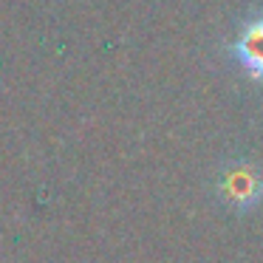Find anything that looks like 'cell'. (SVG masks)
I'll return each instance as SVG.
<instances>
[{"label":"cell","instance_id":"6da1fadb","mask_svg":"<svg viewBox=\"0 0 263 263\" xmlns=\"http://www.w3.org/2000/svg\"><path fill=\"white\" fill-rule=\"evenodd\" d=\"M218 193L223 204L235 210H252L263 198V176L252 164H238L223 173V178L218 181Z\"/></svg>","mask_w":263,"mask_h":263},{"label":"cell","instance_id":"7a4b0ae2","mask_svg":"<svg viewBox=\"0 0 263 263\" xmlns=\"http://www.w3.org/2000/svg\"><path fill=\"white\" fill-rule=\"evenodd\" d=\"M232 57L240 63V68L252 80L263 82V14L240 29V34L232 43Z\"/></svg>","mask_w":263,"mask_h":263}]
</instances>
